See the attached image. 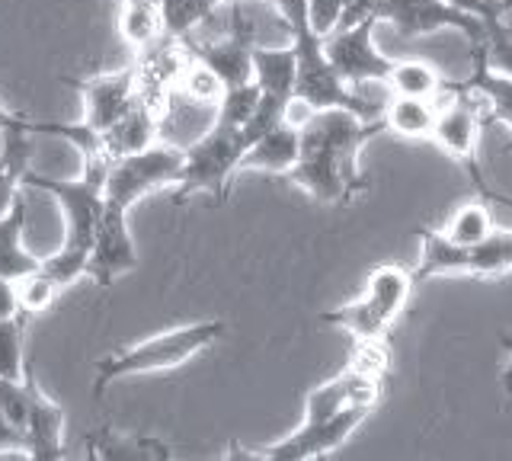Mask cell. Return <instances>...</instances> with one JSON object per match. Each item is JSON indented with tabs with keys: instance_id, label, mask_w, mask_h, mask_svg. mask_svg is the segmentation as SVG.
<instances>
[{
	"instance_id": "cell-20",
	"label": "cell",
	"mask_w": 512,
	"mask_h": 461,
	"mask_svg": "<svg viewBox=\"0 0 512 461\" xmlns=\"http://www.w3.org/2000/svg\"><path fill=\"white\" fill-rule=\"evenodd\" d=\"M436 113L439 109L432 106V100L423 97H397L384 109V129H391L400 138H432V125H436Z\"/></svg>"
},
{
	"instance_id": "cell-34",
	"label": "cell",
	"mask_w": 512,
	"mask_h": 461,
	"mask_svg": "<svg viewBox=\"0 0 512 461\" xmlns=\"http://www.w3.org/2000/svg\"><path fill=\"white\" fill-rule=\"evenodd\" d=\"M448 4L458 7V10H468V13H474V17H484V20H490V10H487L484 0H448Z\"/></svg>"
},
{
	"instance_id": "cell-21",
	"label": "cell",
	"mask_w": 512,
	"mask_h": 461,
	"mask_svg": "<svg viewBox=\"0 0 512 461\" xmlns=\"http://www.w3.org/2000/svg\"><path fill=\"white\" fill-rule=\"evenodd\" d=\"M221 4H234V0H157L160 26L170 39H189L192 29L202 26Z\"/></svg>"
},
{
	"instance_id": "cell-22",
	"label": "cell",
	"mask_w": 512,
	"mask_h": 461,
	"mask_svg": "<svg viewBox=\"0 0 512 461\" xmlns=\"http://www.w3.org/2000/svg\"><path fill=\"white\" fill-rule=\"evenodd\" d=\"M384 81L391 84L397 97H423V100H432L445 87L442 77L429 65H423V61H394Z\"/></svg>"
},
{
	"instance_id": "cell-7",
	"label": "cell",
	"mask_w": 512,
	"mask_h": 461,
	"mask_svg": "<svg viewBox=\"0 0 512 461\" xmlns=\"http://www.w3.org/2000/svg\"><path fill=\"white\" fill-rule=\"evenodd\" d=\"M375 20L391 23L404 39H423L432 33H442V29H455V33L468 36L471 49L484 42L487 29L484 17L458 10L448 0H378Z\"/></svg>"
},
{
	"instance_id": "cell-2",
	"label": "cell",
	"mask_w": 512,
	"mask_h": 461,
	"mask_svg": "<svg viewBox=\"0 0 512 461\" xmlns=\"http://www.w3.org/2000/svg\"><path fill=\"white\" fill-rule=\"evenodd\" d=\"M221 333H224V321H199V324H186V327H176L167 333H157V337H148L132 346H122L116 353H109L96 362L93 397L100 401L119 378L180 369V365H186L189 359L205 353L212 343H218Z\"/></svg>"
},
{
	"instance_id": "cell-15",
	"label": "cell",
	"mask_w": 512,
	"mask_h": 461,
	"mask_svg": "<svg viewBox=\"0 0 512 461\" xmlns=\"http://www.w3.org/2000/svg\"><path fill=\"white\" fill-rule=\"evenodd\" d=\"M87 455L96 461H164L170 458V449L160 439L128 436L103 426L87 436Z\"/></svg>"
},
{
	"instance_id": "cell-10",
	"label": "cell",
	"mask_w": 512,
	"mask_h": 461,
	"mask_svg": "<svg viewBox=\"0 0 512 461\" xmlns=\"http://www.w3.org/2000/svg\"><path fill=\"white\" fill-rule=\"evenodd\" d=\"M452 90L458 93V100L452 106H445L442 113H436V125H432V141L455 161L464 167V173L471 177L474 189L480 193L484 202H493L496 193L487 186L484 180V170H480L477 161V141H480V119H477V109L471 106L468 93L458 90L452 84Z\"/></svg>"
},
{
	"instance_id": "cell-27",
	"label": "cell",
	"mask_w": 512,
	"mask_h": 461,
	"mask_svg": "<svg viewBox=\"0 0 512 461\" xmlns=\"http://www.w3.org/2000/svg\"><path fill=\"white\" fill-rule=\"evenodd\" d=\"M58 292H61V285L45 273L42 263H39V269H32V273H26L23 279H16V298H20V311L26 317L45 311L58 298Z\"/></svg>"
},
{
	"instance_id": "cell-6",
	"label": "cell",
	"mask_w": 512,
	"mask_h": 461,
	"mask_svg": "<svg viewBox=\"0 0 512 461\" xmlns=\"http://www.w3.org/2000/svg\"><path fill=\"white\" fill-rule=\"evenodd\" d=\"M183 173V151L173 145H148L135 154L116 157L106 173L103 189V215L128 218V209L157 193L164 186H176Z\"/></svg>"
},
{
	"instance_id": "cell-18",
	"label": "cell",
	"mask_w": 512,
	"mask_h": 461,
	"mask_svg": "<svg viewBox=\"0 0 512 461\" xmlns=\"http://www.w3.org/2000/svg\"><path fill=\"white\" fill-rule=\"evenodd\" d=\"M23 228H26V205L23 199L0 218V276L4 279H23L32 269H39V257L23 247Z\"/></svg>"
},
{
	"instance_id": "cell-23",
	"label": "cell",
	"mask_w": 512,
	"mask_h": 461,
	"mask_svg": "<svg viewBox=\"0 0 512 461\" xmlns=\"http://www.w3.org/2000/svg\"><path fill=\"white\" fill-rule=\"evenodd\" d=\"M490 231H493V218H490V202H484V199L455 209V215L448 218L445 228H442V234L448 237V241H455L461 247L480 244Z\"/></svg>"
},
{
	"instance_id": "cell-9",
	"label": "cell",
	"mask_w": 512,
	"mask_h": 461,
	"mask_svg": "<svg viewBox=\"0 0 512 461\" xmlns=\"http://www.w3.org/2000/svg\"><path fill=\"white\" fill-rule=\"evenodd\" d=\"M375 17H365L359 23L336 26L324 36V55L330 68L340 74V81L349 87H359L368 81H384L394 65V58L381 55L375 45Z\"/></svg>"
},
{
	"instance_id": "cell-1",
	"label": "cell",
	"mask_w": 512,
	"mask_h": 461,
	"mask_svg": "<svg viewBox=\"0 0 512 461\" xmlns=\"http://www.w3.org/2000/svg\"><path fill=\"white\" fill-rule=\"evenodd\" d=\"M381 129V119H362L349 109H311L298 125L301 151L285 180L324 205L349 202L368 189L359 154Z\"/></svg>"
},
{
	"instance_id": "cell-16",
	"label": "cell",
	"mask_w": 512,
	"mask_h": 461,
	"mask_svg": "<svg viewBox=\"0 0 512 461\" xmlns=\"http://www.w3.org/2000/svg\"><path fill=\"white\" fill-rule=\"evenodd\" d=\"M103 138V151L116 161V157H125V154H135L141 148L151 145L154 138V113L151 106L144 103L141 97L125 109V116L112 125L109 132L100 135Z\"/></svg>"
},
{
	"instance_id": "cell-12",
	"label": "cell",
	"mask_w": 512,
	"mask_h": 461,
	"mask_svg": "<svg viewBox=\"0 0 512 461\" xmlns=\"http://www.w3.org/2000/svg\"><path fill=\"white\" fill-rule=\"evenodd\" d=\"M23 388H26V455L39 461H55L64 458V410L48 397L32 369L26 365L23 372Z\"/></svg>"
},
{
	"instance_id": "cell-30",
	"label": "cell",
	"mask_w": 512,
	"mask_h": 461,
	"mask_svg": "<svg viewBox=\"0 0 512 461\" xmlns=\"http://www.w3.org/2000/svg\"><path fill=\"white\" fill-rule=\"evenodd\" d=\"M304 4H308V23L320 39L343 23V0H304Z\"/></svg>"
},
{
	"instance_id": "cell-17",
	"label": "cell",
	"mask_w": 512,
	"mask_h": 461,
	"mask_svg": "<svg viewBox=\"0 0 512 461\" xmlns=\"http://www.w3.org/2000/svg\"><path fill=\"white\" fill-rule=\"evenodd\" d=\"M474 52V71H471V81L464 84H455L468 93H477V97H484V103L490 106V116L496 122H503L506 129L512 132V77H506L503 71H496L487 65V58L480 55V49H471Z\"/></svg>"
},
{
	"instance_id": "cell-3",
	"label": "cell",
	"mask_w": 512,
	"mask_h": 461,
	"mask_svg": "<svg viewBox=\"0 0 512 461\" xmlns=\"http://www.w3.org/2000/svg\"><path fill=\"white\" fill-rule=\"evenodd\" d=\"M109 164H112V157L103 148H93V151H84V170H80L77 180H55V177H45V173L26 170L23 183L32 189H42V193H48L61 205V212H64L61 250L80 253V257L90 260V244L103 215V189H106Z\"/></svg>"
},
{
	"instance_id": "cell-37",
	"label": "cell",
	"mask_w": 512,
	"mask_h": 461,
	"mask_svg": "<svg viewBox=\"0 0 512 461\" xmlns=\"http://www.w3.org/2000/svg\"><path fill=\"white\" fill-rule=\"evenodd\" d=\"M119 4H125V0H119ZM141 4H157V0H141Z\"/></svg>"
},
{
	"instance_id": "cell-25",
	"label": "cell",
	"mask_w": 512,
	"mask_h": 461,
	"mask_svg": "<svg viewBox=\"0 0 512 461\" xmlns=\"http://www.w3.org/2000/svg\"><path fill=\"white\" fill-rule=\"evenodd\" d=\"M119 29L128 45L135 49H148V45L164 33L160 26V13L157 4H141V0H125L119 7Z\"/></svg>"
},
{
	"instance_id": "cell-31",
	"label": "cell",
	"mask_w": 512,
	"mask_h": 461,
	"mask_svg": "<svg viewBox=\"0 0 512 461\" xmlns=\"http://www.w3.org/2000/svg\"><path fill=\"white\" fill-rule=\"evenodd\" d=\"M0 452H26V436L23 429H16L10 420L4 407H0Z\"/></svg>"
},
{
	"instance_id": "cell-5",
	"label": "cell",
	"mask_w": 512,
	"mask_h": 461,
	"mask_svg": "<svg viewBox=\"0 0 512 461\" xmlns=\"http://www.w3.org/2000/svg\"><path fill=\"white\" fill-rule=\"evenodd\" d=\"M410 292H413V276L407 269L384 263L368 276L365 292L356 301H349L343 308L324 311L320 321L352 333L356 340H378L397 321V314L404 311Z\"/></svg>"
},
{
	"instance_id": "cell-13",
	"label": "cell",
	"mask_w": 512,
	"mask_h": 461,
	"mask_svg": "<svg viewBox=\"0 0 512 461\" xmlns=\"http://www.w3.org/2000/svg\"><path fill=\"white\" fill-rule=\"evenodd\" d=\"M298 151H301L298 125L282 119L263 135H256L244 148V154H240V170H263V173H279V177H285V173L295 167Z\"/></svg>"
},
{
	"instance_id": "cell-24",
	"label": "cell",
	"mask_w": 512,
	"mask_h": 461,
	"mask_svg": "<svg viewBox=\"0 0 512 461\" xmlns=\"http://www.w3.org/2000/svg\"><path fill=\"white\" fill-rule=\"evenodd\" d=\"M512 269V231L493 228L484 241L471 247V276L490 279Z\"/></svg>"
},
{
	"instance_id": "cell-8",
	"label": "cell",
	"mask_w": 512,
	"mask_h": 461,
	"mask_svg": "<svg viewBox=\"0 0 512 461\" xmlns=\"http://www.w3.org/2000/svg\"><path fill=\"white\" fill-rule=\"evenodd\" d=\"M372 404H349L343 410L330 413L324 420L314 423H301L292 436L279 439L276 445H266V449H240L234 455L240 458H272V461H308V458H320L356 433V429L365 423V417L372 413Z\"/></svg>"
},
{
	"instance_id": "cell-19",
	"label": "cell",
	"mask_w": 512,
	"mask_h": 461,
	"mask_svg": "<svg viewBox=\"0 0 512 461\" xmlns=\"http://www.w3.org/2000/svg\"><path fill=\"white\" fill-rule=\"evenodd\" d=\"M4 148H0V218H4L16 202H20V186L29 170V132H0Z\"/></svg>"
},
{
	"instance_id": "cell-29",
	"label": "cell",
	"mask_w": 512,
	"mask_h": 461,
	"mask_svg": "<svg viewBox=\"0 0 512 461\" xmlns=\"http://www.w3.org/2000/svg\"><path fill=\"white\" fill-rule=\"evenodd\" d=\"M186 90L196 103L215 106L224 93V84H221V77L205 65V61H196V65L186 71Z\"/></svg>"
},
{
	"instance_id": "cell-4",
	"label": "cell",
	"mask_w": 512,
	"mask_h": 461,
	"mask_svg": "<svg viewBox=\"0 0 512 461\" xmlns=\"http://www.w3.org/2000/svg\"><path fill=\"white\" fill-rule=\"evenodd\" d=\"M244 148H247L244 129L215 119L212 129L183 151V173L176 180L173 202L183 205L196 193L212 196L215 202L228 199L231 183L240 173V154H244Z\"/></svg>"
},
{
	"instance_id": "cell-36",
	"label": "cell",
	"mask_w": 512,
	"mask_h": 461,
	"mask_svg": "<svg viewBox=\"0 0 512 461\" xmlns=\"http://www.w3.org/2000/svg\"><path fill=\"white\" fill-rule=\"evenodd\" d=\"M506 375H512V353H509V365H506V372H503V378H506Z\"/></svg>"
},
{
	"instance_id": "cell-14",
	"label": "cell",
	"mask_w": 512,
	"mask_h": 461,
	"mask_svg": "<svg viewBox=\"0 0 512 461\" xmlns=\"http://www.w3.org/2000/svg\"><path fill=\"white\" fill-rule=\"evenodd\" d=\"M420 263L413 269V285L439 276H471V247H461L436 228H420Z\"/></svg>"
},
{
	"instance_id": "cell-35",
	"label": "cell",
	"mask_w": 512,
	"mask_h": 461,
	"mask_svg": "<svg viewBox=\"0 0 512 461\" xmlns=\"http://www.w3.org/2000/svg\"><path fill=\"white\" fill-rule=\"evenodd\" d=\"M487 10H490V17H503V13L512 7V0H484Z\"/></svg>"
},
{
	"instance_id": "cell-26",
	"label": "cell",
	"mask_w": 512,
	"mask_h": 461,
	"mask_svg": "<svg viewBox=\"0 0 512 461\" xmlns=\"http://www.w3.org/2000/svg\"><path fill=\"white\" fill-rule=\"evenodd\" d=\"M26 314H16L0 321V378L20 381L26 372V353H23V333H26Z\"/></svg>"
},
{
	"instance_id": "cell-28",
	"label": "cell",
	"mask_w": 512,
	"mask_h": 461,
	"mask_svg": "<svg viewBox=\"0 0 512 461\" xmlns=\"http://www.w3.org/2000/svg\"><path fill=\"white\" fill-rule=\"evenodd\" d=\"M474 49H480V55L487 58L490 68L512 77V29L503 23V17H490L487 20L484 42L474 45Z\"/></svg>"
},
{
	"instance_id": "cell-33",
	"label": "cell",
	"mask_w": 512,
	"mask_h": 461,
	"mask_svg": "<svg viewBox=\"0 0 512 461\" xmlns=\"http://www.w3.org/2000/svg\"><path fill=\"white\" fill-rule=\"evenodd\" d=\"M16 314H23L20 298H16V282L0 276V321H7V317H16Z\"/></svg>"
},
{
	"instance_id": "cell-11",
	"label": "cell",
	"mask_w": 512,
	"mask_h": 461,
	"mask_svg": "<svg viewBox=\"0 0 512 461\" xmlns=\"http://www.w3.org/2000/svg\"><path fill=\"white\" fill-rule=\"evenodd\" d=\"M74 84L80 87V93H84V106H87L84 125L96 135L109 132L112 125L125 116V109L141 97L135 68L84 77V81H74Z\"/></svg>"
},
{
	"instance_id": "cell-32",
	"label": "cell",
	"mask_w": 512,
	"mask_h": 461,
	"mask_svg": "<svg viewBox=\"0 0 512 461\" xmlns=\"http://www.w3.org/2000/svg\"><path fill=\"white\" fill-rule=\"evenodd\" d=\"M375 10H378V0H343V23L340 26L375 17Z\"/></svg>"
}]
</instances>
